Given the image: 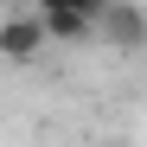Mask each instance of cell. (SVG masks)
I'll return each mask as SVG.
<instances>
[{"mask_svg": "<svg viewBox=\"0 0 147 147\" xmlns=\"http://www.w3.org/2000/svg\"><path fill=\"white\" fill-rule=\"evenodd\" d=\"M96 38H109L115 51H141L147 45V13L134 0H109V7L96 13Z\"/></svg>", "mask_w": 147, "mask_h": 147, "instance_id": "cell-1", "label": "cell"}, {"mask_svg": "<svg viewBox=\"0 0 147 147\" xmlns=\"http://www.w3.org/2000/svg\"><path fill=\"white\" fill-rule=\"evenodd\" d=\"M38 51H45L38 13H7V19H0V58H7V64H32Z\"/></svg>", "mask_w": 147, "mask_h": 147, "instance_id": "cell-2", "label": "cell"}, {"mask_svg": "<svg viewBox=\"0 0 147 147\" xmlns=\"http://www.w3.org/2000/svg\"><path fill=\"white\" fill-rule=\"evenodd\" d=\"M38 26H45V45H83V38H96V19L90 13H70V7L38 13Z\"/></svg>", "mask_w": 147, "mask_h": 147, "instance_id": "cell-3", "label": "cell"}, {"mask_svg": "<svg viewBox=\"0 0 147 147\" xmlns=\"http://www.w3.org/2000/svg\"><path fill=\"white\" fill-rule=\"evenodd\" d=\"M51 7H70V13H90V19H96L109 0H32V13H51Z\"/></svg>", "mask_w": 147, "mask_h": 147, "instance_id": "cell-4", "label": "cell"}, {"mask_svg": "<svg viewBox=\"0 0 147 147\" xmlns=\"http://www.w3.org/2000/svg\"><path fill=\"white\" fill-rule=\"evenodd\" d=\"M0 7H13V0H0Z\"/></svg>", "mask_w": 147, "mask_h": 147, "instance_id": "cell-5", "label": "cell"}]
</instances>
